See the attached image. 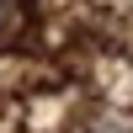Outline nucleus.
Listing matches in <instances>:
<instances>
[{
  "label": "nucleus",
  "mask_w": 133,
  "mask_h": 133,
  "mask_svg": "<svg viewBox=\"0 0 133 133\" xmlns=\"http://www.w3.org/2000/svg\"><path fill=\"white\" fill-rule=\"evenodd\" d=\"M16 11H21L16 0H0V32H11V27H16Z\"/></svg>",
  "instance_id": "nucleus-1"
}]
</instances>
